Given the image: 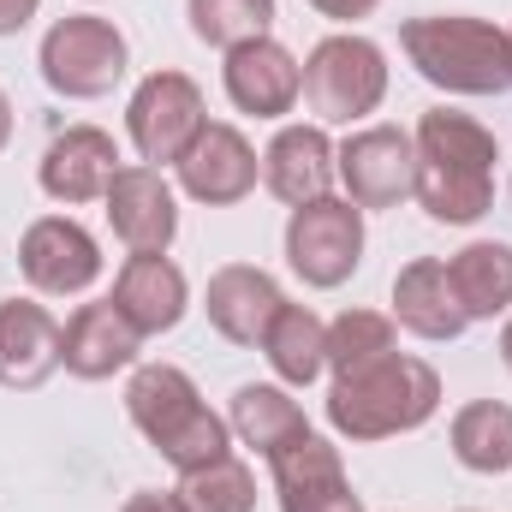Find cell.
Wrapping results in <instances>:
<instances>
[{
  "instance_id": "1",
  "label": "cell",
  "mask_w": 512,
  "mask_h": 512,
  "mask_svg": "<svg viewBox=\"0 0 512 512\" xmlns=\"http://www.w3.org/2000/svg\"><path fill=\"white\" fill-rule=\"evenodd\" d=\"M417 203L429 221L441 227H477L495 209V161H501V137L459 114V108H429L417 131Z\"/></svg>"
},
{
  "instance_id": "2",
  "label": "cell",
  "mask_w": 512,
  "mask_h": 512,
  "mask_svg": "<svg viewBox=\"0 0 512 512\" xmlns=\"http://www.w3.org/2000/svg\"><path fill=\"white\" fill-rule=\"evenodd\" d=\"M126 411L137 423V435L179 477H191V471L233 453V423L221 411H209V399L197 393V382L179 364H137L126 382Z\"/></svg>"
},
{
  "instance_id": "3",
  "label": "cell",
  "mask_w": 512,
  "mask_h": 512,
  "mask_svg": "<svg viewBox=\"0 0 512 512\" xmlns=\"http://www.w3.org/2000/svg\"><path fill=\"white\" fill-rule=\"evenodd\" d=\"M399 48L423 84L447 96H512V30L471 12H423L399 24Z\"/></svg>"
},
{
  "instance_id": "4",
  "label": "cell",
  "mask_w": 512,
  "mask_h": 512,
  "mask_svg": "<svg viewBox=\"0 0 512 512\" xmlns=\"http://www.w3.org/2000/svg\"><path fill=\"white\" fill-rule=\"evenodd\" d=\"M441 411V376L429 358L387 352L382 364H364L328 387V429L346 441H393L423 429Z\"/></svg>"
},
{
  "instance_id": "5",
  "label": "cell",
  "mask_w": 512,
  "mask_h": 512,
  "mask_svg": "<svg viewBox=\"0 0 512 512\" xmlns=\"http://www.w3.org/2000/svg\"><path fill=\"white\" fill-rule=\"evenodd\" d=\"M387 102V54L358 30H334L304 54V108L316 126H364Z\"/></svg>"
},
{
  "instance_id": "6",
  "label": "cell",
  "mask_w": 512,
  "mask_h": 512,
  "mask_svg": "<svg viewBox=\"0 0 512 512\" xmlns=\"http://www.w3.org/2000/svg\"><path fill=\"white\" fill-rule=\"evenodd\" d=\"M36 66H42V84L66 102H102L114 96V84L126 78L131 48L120 36L114 18H96V12H72V18H54L42 48H36Z\"/></svg>"
},
{
  "instance_id": "7",
  "label": "cell",
  "mask_w": 512,
  "mask_h": 512,
  "mask_svg": "<svg viewBox=\"0 0 512 512\" xmlns=\"http://www.w3.org/2000/svg\"><path fill=\"white\" fill-rule=\"evenodd\" d=\"M209 126V102L185 72H149L126 102V137L143 167H179Z\"/></svg>"
},
{
  "instance_id": "8",
  "label": "cell",
  "mask_w": 512,
  "mask_h": 512,
  "mask_svg": "<svg viewBox=\"0 0 512 512\" xmlns=\"http://www.w3.org/2000/svg\"><path fill=\"white\" fill-rule=\"evenodd\" d=\"M286 262L304 286L334 292L364 262V209L346 197H316L286 215Z\"/></svg>"
},
{
  "instance_id": "9",
  "label": "cell",
  "mask_w": 512,
  "mask_h": 512,
  "mask_svg": "<svg viewBox=\"0 0 512 512\" xmlns=\"http://www.w3.org/2000/svg\"><path fill=\"white\" fill-rule=\"evenodd\" d=\"M334 173L346 203L370 209H399L417 191V143L399 126H358L346 143H334Z\"/></svg>"
},
{
  "instance_id": "10",
  "label": "cell",
  "mask_w": 512,
  "mask_h": 512,
  "mask_svg": "<svg viewBox=\"0 0 512 512\" xmlns=\"http://www.w3.org/2000/svg\"><path fill=\"white\" fill-rule=\"evenodd\" d=\"M18 268L42 298H78L102 280V245L72 215H42L18 239Z\"/></svg>"
},
{
  "instance_id": "11",
  "label": "cell",
  "mask_w": 512,
  "mask_h": 512,
  "mask_svg": "<svg viewBox=\"0 0 512 512\" xmlns=\"http://www.w3.org/2000/svg\"><path fill=\"white\" fill-rule=\"evenodd\" d=\"M274 495H280V512H364L352 477H346V459L328 435L304 429L298 441H286L274 459Z\"/></svg>"
},
{
  "instance_id": "12",
  "label": "cell",
  "mask_w": 512,
  "mask_h": 512,
  "mask_svg": "<svg viewBox=\"0 0 512 512\" xmlns=\"http://www.w3.org/2000/svg\"><path fill=\"white\" fill-rule=\"evenodd\" d=\"M256 179H262V155L251 149V137L239 126H227V120H209L203 137L185 149V161H179V191L191 197V203H203V209H233V203H245L256 191Z\"/></svg>"
},
{
  "instance_id": "13",
  "label": "cell",
  "mask_w": 512,
  "mask_h": 512,
  "mask_svg": "<svg viewBox=\"0 0 512 512\" xmlns=\"http://www.w3.org/2000/svg\"><path fill=\"white\" fill-rule=\"evenodd\" d=\"M108 209V227L126 251H167L179 239V191L167 185L161 167H143V161H126L102 197Z\"/></svg>"
},
{
  "instance_id": "14",
  "label": "cell",
  "mask_w": 512,
  "mask_h": 512,
  "mask_svg": "<svg viewBox=\"0 0 512 512\" xmlns=\"http://www.w3.org/2000/svg\"><path fill=\"white\" fill-rule=\"evenodd\" d=\"M120 167H126V161H120L114 131H102V126H66L54 143H48V149H42V161H36V185H42L54 203L78 209V203H102Z\"/></svg>"
},
{
  "instance_id": "15",
  "label": "cell",
  "mask_w": 512,
  "mask_h": 512,
  "mask_svg": "<svg viewBox=\"0 0 512 512\" xmlns=\"http://www.w3.org/2000/svg\"><path fill=\"white\" fill-rule=\"evenodd\" d=\"M221 84H227V102L239 114H251V120H286L298 108V96H304V66L292 60L286 42L256 36V42L227 54Z\"/></svg>"
},
{
  "instance_id": "16",
  "label": "cell",
  "mask_w": 512,
  "mask_h": 512,
  "mask_svg": "<svg viewBox=\"0 0 512 512\" xmlns=\"http://www.w3.org/2000/svg\"><path fill=\"white\" fill-rule=\"evenodd\" d=\"M114 310L126 316L143 340L173 334L191 310V280L167 251H131L114 274Z\"/></svg>"
},
{
  "instance_id": "17",
  "label": "cell",
  "mask_w": 512,
  "mask_h": 512,
  "mask_svg": "<svg viewBox=\"0 0 512 512\" xmlns=\"http://www.w3.org/2000/svg\"><path fill=\"white\" fill-rule=\"evenodd\" d=\"M137 352H143V334L114 310V298L78 304L60 328V370L78 382H108L120 370H137Z\"/></svg>"
},
{
  "instance_id": "18",
  "label": "cell",
  "mask_w": 512,
  "mask_h": 512,
  "mask_svg": "<svg viewBox=\"0 0 512 512\" xmlns=\"http://www.w3.org/2000/svg\"><path fill=\"white\" fill-rule=\"evenodd\" d=\"M280 304H286L280 280H274L268 268H256V262H227V268H215L209 286H203L209 328H215L221 340H233V346H262V334H268V322L280 316Z\"/></svg>"
},
{
  "instance_id": "19",
  "label": "cell",
  "mask_w": 512,
  "mask_h": 512,
  "mask_svg": "<svg viewBox=\"0 0 512 512\" xmlns=\"http://www.w3.org/2000/svg\"><path fill=\"white\" fill-rule=\"evenodd\" d=\"M262 185L286 203V209H304L316 197H334L340 173H334V137L328 126H280L274 143L262 149Z\"/></svg>"
},
{
  "instance_id": "20",
  "label": "cell",
  "mask_w": 512,
  "mask_h": 512,
  "mask_svg": "<svg viewBox=\"0 0 512 512\" xmlns=\"http://www.w3.org/2000/svg\"><path fill=\"white\" fill-rule=\"evenodd\" d=\"M387 316H393L405 334L429 340V346H447V340H459V334L471 328V316H465V304H459V292H453L441 256H417V262H405V268L393 274V310H387Z\"/></svg>"
},
{
  "instance_id": "21",
  "label": "cell",
  "mask_w": 512,
  "mask_h": 512,
  "mask_svg": "<svg viewBox=\"0 0 512 512\" xmlns=\"http://www.w3.org/2000/svg\"><path fill=\"white\" fill-rule=\"evenodd\" d=\"M60 370V322L36 298H6L0 304V387L36 393Z\"/></svg>"
},
{
  "instance_id": "22",
  "label": "cell",
  "mask_w": 512,
  "mask_h": 512,
  "mask_svg": "<svg viewBox=\"0 0 512 512\" xmlns=\"http://www.w3.org/2000/svg\"><path fill=\"white\" fill-rule=\"evenodd\" d=\"M262 358H268V370L280 376V387H310L322 382V370H328V322L310 310V304H280V316L268 322V334H262Z\"/></svg>"
},
{
  "instance_id": "23",
  "label": "cell",
  "mask_w": 512,
  "mask_h": 512,
  "mask_svg": "<svg viewBox=\"0 0 512 512\" xmlns=\"http://www.w3.org/2000/svg\"><path fill=\"white\" fill-rule=\"evenodd\" d=\"M447 280L471 322L512 316V245L507 239H471L459 256H447Z\"/></svg>"
},
{
  "instance_id": "24",
  "label": "cell",
  "mask_w": 512,
  "mask_h": 512,
  "mask_svg": "<svg viewBox=\"0 0 512 512\" xmlns=\"http://www.w3.org/2000/svg\"><path fill=\"white\" fill-rule=\"evenodd\" d=\"M227 423H233V441H245L262 459H274L286 441H298V435L310 429V423H304V405H298L280 382H245L233 393Z\"/></svg>"
},
{
  "instance_id": "25",
  "label": "cell",
  "mask_w": 512,
  "mask_h": 512,
  "mask_svg": "<svg viewBox=\"0 0 512 512\" xmlns=\"http://www.w3.org/2000/svg\"><path fill=\"white\" fill-rule=\"evenodd\" d=\"M453 459L477 477H501L512 471V405L507 399H471L453 411Z\"/></svg>"
},
{
  "instance_id": "26",
  "label": "cell",
  "mask_w": 512,
  "mask_h": 512,
  "mask_svg": "<svg viewBox=\"0 0 512 512\" xmlns=\"http://www.w3.org/2000/svg\"><path fill=\"white\" fill-rule=\"evenodd\" d=\"M387 352H399V322L382 310H340L328 322V370L352 376L364 364H382Z\"/></svg>"
},
{
  "instance_id": "27",
  "label": "cell",
  "mask_w": 512,
  "mask_h": 512,
  "mask_svg": "<svg viewBox=\"0 0 512 512\" xmlns=\"http://www.w3.org/2000/svg\"><path fill=\"white\" fill-rule=\"evenodd\" d=\"M185 18H191V36L203 48L233 54V48L274 30V0H185Z\"/></svg>"
},
{
  "instance_id": "28",
  "label": "cell",
  "mask_w": 512,
  "mask_h": 512,
  "mask_svg": "<svg viewBox=\"0 0 512 512\" xmlns=\"http://www.w3.org/2000/svg\"><path fill=\"white\" fill-rule=\"evenodd\" d=\"M179 495L191 512H256V477L239 453H227V459L179 477Z\"/></svg>"
},
{
  "instance_id": "29",
  "label": "cell",
  "mask_w": 512,
  "mask_h": 512,
  "mask_svg": "<svg viewBox=\"0 0 512 512\" xmlns=\"http://www.w3.org/2000/svg\"><path fill=\"white\" fill-rule=\"evenodd\" d=\"M310 12H322V18H334V24H358V18H370L382 0H304Z\"/></svg>"
},
{
  "instance_id": "30",
  "label": "cell",
  "mask_w": 512,
  "mask_h": 512,
  "mask_svg": "<svg viewBox=\"0 0 512 512\" xmlns=\"http://www.w3.org/2000/svg\"><path fill=\"white\" fill-rule=\"evenodd\" d=\"M120 512H191V507H185V495H179V489H173V495H161V489H137Z\"/></svg>"
},
{
  "instance_id": "31",
  "label": "cell",
  "mask_w": 512,
  "mask_h": 512,
  "mask_svg": "<svg viewBox=\"0 0 512 512\" xmlns=\"http://www.w3.org/2000/svg\"><path fill=\"white\" fill-rule=\"evenodd\" d=\"M36 12H42V0H0V36H18Z\"/></svg>"
},
{
  "instance_id": "32",
  "label": "cell",
  "mask_w": 512,
  "mask_h": 512,
  "mask_svg": "<svg viewBox=\"0 0 512 512\" xmlns=\"http://www.w3.org/2000/svg\"><path fill=\"white\" fill-rule=\"evenodd\" d=\"M12 143V102H6V90H0V149Z\"/></svg>"
},
{
  "instance_id": "33",
  "label": "cell",
  "mask_w": 512,
  "mask_h": 512,
  "mask_svg": "<svg viewBox=\"0 0 512 512\" xmlns=\"http://www.w3.org/2000/svg\"><path fill=\"white\" fill-rule=\"evenodd\" d=\"M501 364L512 370V316H507V328H501Z\"/></svg>"
}]
</instances>
